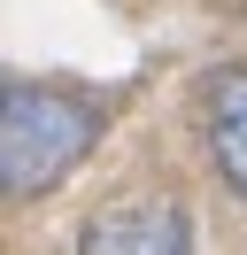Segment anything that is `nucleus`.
<instances>
[{
  "mask_svg": "<svg viewBox=\"0 0 247 255\" xmlns=\"http://www.w3.org/2000/svg\"><path fill=\"white\" fill-rule=\"evenodd\" d=\"M85 255H185L193 248V224H185L178 201H131V209H108L77 232Z\"/></svg>",
  "mask_w": 247,
  "mask_h": 255,
  "instance_id": "nucleus-2",
  "label": "nucleus"
},
{
  "mask_svg": "<svg viewBox=\"0 0 247 255\" xmlns=\"http://www.w3.org/2000/svg\"><path fill=\"white\" fill-rule=\"evenodd\" d=\"M101 116L70 93H39V85H15L0 101V186L23 201V193H46L54 178H70V162L93 147Z\"/></svg>",
  "mask_w": 247,
  "mask_h": 255,
  "instance_id": "nucleus-1",
  "label": "nucleus"
},
{
  "mask_svg": "<svg viewBox=\"0 0 247 255\" xmlns=\"http://www.w3.org/2000/svg\"><path fill=\"white\" fill-rule=\"evenodd\" d=\"M209 155L247 193V70L240 78H216V93H209Z\"/></svg>",
  "mask_w": 247,
  "mask_h": 255,
  "instance_id": "nucleus-3",
  "label": "nucleus"
}]
</instances>
